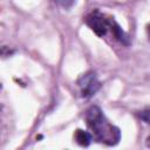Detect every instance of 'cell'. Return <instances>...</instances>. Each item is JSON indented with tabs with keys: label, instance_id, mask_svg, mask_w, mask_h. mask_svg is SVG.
Instances as JSON below:
<instances>
[{
	"label": "cell",
	"instance_id": "cell-1",
	"mask_svg": "<svg viewBox=\"0 0 150 150\" xmlns=\"http://www.w3.org/2000/svg\"><path fill=\"white\" fill-rule=\"evenodd\" d=\"M86 121L91 130L94 139L108 145H114L120 141L121 134L117 128L111 125L104 117L98 107H91L86 114Z\"/></svg>",
	"mask_w": 150,
	"mask_h": 150
},
{
	"label": "cell",
	"instance_id": "cell-2",
	"mask_svg": "<svg viewBox=\"0 0 150 150\" xmlns=\"http://www.w3.org/2000/svg\"><path fill=\"white\" fill-rule=\"evenodd\" d=\"M86 23L93 29V32L98 35V36H103L107 34L108 29L110 28L111 21L107 20L100 12H93L89 15H87L86 18Z\"/></svg>",
	"mask_w": 150,
	"mask_h": 150
},
{
	"label": "cell",
	"instance_id": "cell-3",
	"mask_svg": "<svg viewBox=\"0 0 150 150\" xmlns=\"http://www.w3.org/2000/svg\"><path fill=\"white\" fill-rule=\"evenodd\" d=\"M80 87V93L82 97H90L93 96L100 88V82L95 75V73L90 71L81 76V79L77 82Z\"/></svg>",
	"mask_w": 150,
	"mask_h": 150
},
{
	"label": "cell",
	"instance_id": "cell-4",
	"mask_svg": "<svg viewBox=\"0 0 150 150\" xmlns=\"http://www.w3.org/2000/svg\"><path fill=\"white\" fill-rule=\"evenodd\" d=\"M74 137H75V141L80 145H82V146H88L90 144V142L93 141L91 134L88 132V131H86V130H81V129H77L75 131Z\"/></svg>",
	"mask_w": 150,
	"mask_h": 150
},
{
	"label": "cell",
	"instance_id": "cell-5",
	"mask_svg": "<svg viewBox=\"0 0 150 150\" xmlns=\"http://www.w3.org/2000/svg\"><path fill=\"white\" fill-rule=\"evenodd\" d=\"M57 5H60L61 7H63V8H69V7H71L73 5H74V2H75V0H54Z\"/></svg>",
	"mask_w": 150,
	"mask_h": 150
}]
</instances>
